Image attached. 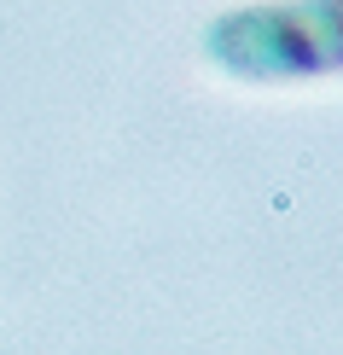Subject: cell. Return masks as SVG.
<instances>
[{"label":"cell","instance_id":"cell-1","mask_svg":"<svg viewBox=\"0 0 343 355\" xmlns=\"http://www.w3.org/2000/svg\"><path fill=\"white\" fill-rule=\"evenodd\" d=\"M204 47L245 82H303L343 70V0H262L210 24Z\"/></svg>","mask_w":343,"mask_h":355}]
</instances>
